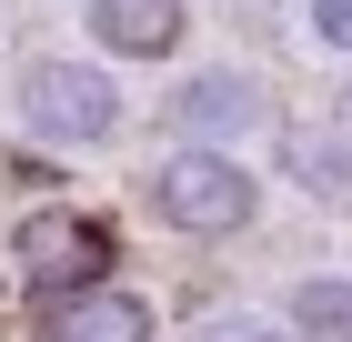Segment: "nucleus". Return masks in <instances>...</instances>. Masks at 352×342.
Here are the masks:
<instances>
[{"label":"nucleus","mask_w":352,"mask_h":342,"mask_svg":"<svg viewBox=\"0 0 352 342\" xmlns=\"http://www.w3.org/2000/svg\"><path fill=\"white\" fill-rule=\"evenodd\" d=\"M21 131H41V141H111L121 131V81L101 61H30Z\"/></svg>","instance_id":"2"},{"label":"nucleus","mask_w":352,"mask_h":342,"mask_svg":"<svg viewBox=\"0 0 352 342\" xmlns=\"http://www.w3.org/2000/svg\"><path fill=\"white\" fill-rule=\"evenodd\" d=\"M191 342H292V332H282V322H262V312H212Z\"/></svg>","instance_id":"9"},{"label":"nucleus","mask_w":352,"mask_h":342,"mask_svg":"<svg viewBox=\"0 0 352 342\" xmlns=\"http://www.w3.org/2000/svg\"><path fill=\"white\" fill-rule=\"evenodd\" d=\"M151 202H162V222L191 232V242H232V232L262 222V182H252L232 151H201V141L151 171Z\"/></svg>","instance_id":"1"},{"label":"nucleus","mask_w":352,"mask_h":342,"mask_svg":"<svg viewBox=\"0 0 352 342\" xmlns=\"http://www.w3.org/2000/svg\"><path fill=\"white\" fill-rule=\"evenodd\" d=\"M111 252H121V232L91 222V211H30V222H21V282L41 292V302L111 282Z\"/></svg>","instance_id":"3"},{"label":"nucleus","mask_w":352,"mask_h":342,"mask_svg":"<svg viewBox=\"0 0 352 342\" xmlns=\"http://www.w3.org/2000/svg\"><path fill=\"white\" fill-rule=\"evenodd\" d=\"M41 342H151V302L121 282H91V292H60Z\"/></svg>","instance_id":"6"},{"label":"nucleus","mask_w":352,"mask_h":342,"mask_svg":"<svg viewBox=\"0 0 352 342\" xmlns=\"http://www.w3.org/2000/svg\"><path fill=\"white\" fill-rule=\"evenodd\" d=\"M312 30H322L332 51H352V0H312Z\"/></svg>","instance_id":"10"},{"label":"nucleus","mask_w":352,"mask_h":342,"mask_svg":"<svg viewBox=\"0 0 352 342\" xmlns=\"http://www.w3.org/2000/svg\"><path fill=\"white\" fill-rule=\"evenodd\" d=\"M282 322H292L302 342H352V282H342V272H312V282H292Z\"/></svg>","instance_id":"8"},{"label":"nucleus","mask_w":352,"mask_h":342,"mask_svg":"<svg viewBox=\"0 0 352 342\" xmlns=\"http://www.w3.org/2000/svg\"><path fill=\"white\" fill-rule=\"evenodd\" d=\"M342 131H352V81H342Z\"/></svg>","instance_id":"11"},{"label":"nucleus","mask_w":352,"mask_h":342,"mask_svg":"<svg viewBox=\"0 0 352 342\" xmlns=\"http://www.w3.org/2000/svg\"><path fill=\"white\" fill-rule=\"evenodd\" d=\"M262 121H272V91H262L252 71H191L182 91H171V131L201 141V151H221V141L262 131Z\"/></svg>","instance_id":"4"},{"label":"nucleus","mask_w":352,"mask_h":342,"mask_svg":"<svg viewBox=\"0 0 352 342\" xmlns=\"http://www.w3.org/2000/svg\"><path fill=\"white\" fill-rule=\"evenodd\" d=\"M101 61H171L191 30V0H81Z\"/></svg>","instance_id":"5"},{"label":"nucleus","mask_w":352,"mask_h":342,"mask_svg":"<svg viewBox=\"0 0 352 342\" xmlns=\"http://www.w3.org/2000/svg\"><path fill=\"white\" fill-rule=\"evenodd\" d=\"M282 171H292L312 202H352V151L332 131H282Z\"/></svg>","instance_id":"7"}]
</instances>
